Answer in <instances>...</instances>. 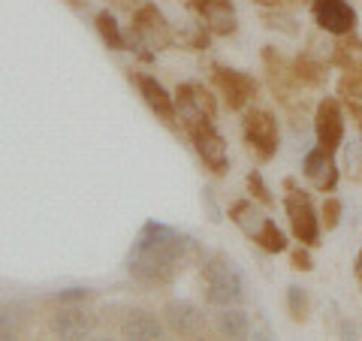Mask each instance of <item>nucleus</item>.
<instances>
[{
    "instance_id": "1",
    "label": "nucleus",
    "mask_w": 362,
    "mask_h": 341,
    "mask_svg": "<svg viewBox=\"0 0 362 341\" xmlns=\"http://www.w3.org/2000/svg\"><path fill=\"white\" fill-rule=\"evenodd\" d=\"M199 245L173 226L148 221L136 236L127 257V272L142 284H169L190 260H199Z\"/></svg>"
},
{
    "instance_id": "2",
    "label": "nucleus",
    "mask_w": 362,
    "mask_h": 341,
    "mask_svg": "<svg viewBox=\"0 0 362 341\" xmlns=\"http://www.w3.org/2000/svg\"><path fill=\"white\" fill-rule=\"evenodd\" d=\"M202 278H206V299L211 305H242L247 299V281L245 272L233 263L226 254H214L202 266Z\"/></svg>"
},
{
    "instance_id": "3",
    "label": "nucleus",
    "mask_w": 362,
    "mask_h": 341,
    "mask_svg": "<svg viewBox=\"0 0 362 341\" xmlns=\"http://www.w3.org/2000/svg\"><path fill=\"white\" fill-rule=\"evenodd\" d=\"M287 187H290V193L284 197V212H287V221H290V233L299 245L317 248L320 245V233H323L320 214H317L308 193L299 190L293 181H287Z\"/></svg>"
},
{
    "instance_id": "4",
    "label": "nucleus",
    "mask_w": 362,
    "mask_h": 341,
    "mask_svg": "<svg viewBox=\"0 0 362 341\" xmlns=\"http://www.w3.org/2000/svg\"><path fill=\"white\" fill-rule=\"evenodd\" d=\"M242 136L247 149L254 151L259 163H269L278 154L281 133H278V118L269 109H245L242 115Z\"/></svg>"
},
{
    "instance_id": "5",
    "label": "nucleus",
    "mask_w": 362,
    "mask_h": 341,
    "mask_svg": "<svg viewBox=\"0 0 362 341\" xmlns=\"http://www.w3.org/2000/svg\"><path fill=\"white\" fill-rule=\"evenodd\" d=\"M190 133V142H194V149L199 154V161L206 163L214 175H226V169H230V154H226V139L214 130L211 118H202L197 124H190L187 127Z\"/></svg>"
},
{
    "instance_id": "6",
    "label": "nucleus",
    "mask_w": 362,
    "mask_h": 341,
    "mask_svg": "<svg viewBox=\"0 0 362 341\" xmlns=\"http://www.w3.org/2000/svg\"><path fill=\"white\" fill-rule=\"evenodd\" d=\"M344 133H347V121H344V109L338 97H323L317 103L314 112V136L317 145L326 149L329 154H335L344 145Z\"/></svg>"
},
{
    "instance_id": "7",
    "label": "nucleus",
    "mask_w": 362,
    "mask_h": 341,
    "mask_svg": "<svg viewBox=\"0 0 362 341\" xmlns=\"http://www.w3.org/2000/svg\"><path fill=\"white\" fill-rule=\"evenodd\" d=\"M211 82L214 88L221 91L223 103L230 106L233 112H245L247 103L257 97V82L254 76H247L242 70H233V67H223V64H214L211 67Z\"/></svg>"
},
{
    "instance_id": "8",
    "label": "nucleus",
    "mask_w": 362,
    "mask_h": 341,
    "mask_svg": "<svg viewBox=\"0 0 362 341\" xmlns=\"http://www.w3.org/2000/svg\"><path fill=\"white\" fill-rule=\"evenodd\" d=\"M130 30H133V40L139 42V49H154V52H160V49H166V45L173 42V28L166 25V18H163L160 9L151 6V4L139 6V9L133 13Z\"/></svg>"
},
{
    "instance_id": "9",
    "label": "nucleus",
    "mask_w": 362,
    "mask_h": 341,
    "mask_svg": "<svg viewBox=\"0 0 362 341\" xmlns=\"http://www.w3.org/2000/svg\"><path fill=\"white\" fill-rule=\"evenodd\" d=\"M311 16L317 28L329 37H350L359 25V16L350 6V0H311Z\"/></svg>"
},
{
    "instance_id": "10",
    "label": "nucleus",
    "mask_w": 362,
    "mask_h": 341,
    "mask_svg": "<svg viewBox=\"0 0 362 341\" xmlns=\"http://www.w3.org/2000/svg\"><path fill=\"white\" fill-rule=\"evenodd\" d=\"M302 173H305V178H308L320 193H332L335 185H338L335 154L320 149V145H314V149L302 157Z\"/></svg>"
},
{
    "instance_id": "11",
    "label": "nucleus",
    "mask_w": 362,
    "mask_h": 341,
    "mask_svg": "<svg viewBox=\"0 0 362 341\" xmlns=\"http://www.w3.org/2000/svg\"><path fill=\"white\" fill-rule=\"evenodd\" d=\"M190 6L202 18V25L218 37H230V33L239 30V18H235L230 0H190Z\"/></svg>"
},
{
    "instance_id": "12",
    "label": "nucleus",
    "mask_w": 362,
    "mask_h": 341,
    "mask_svg": "<svg viewBox=\"0 0 362 341\" xmlns=\"http://www.w3.org/2000/svg\"><path fill=\"white\" fill-rule=\"evenodd\" d=\"M163 314H166L169 329L178 335H206V329H209L206 314L194 302H169Z\"/></svg>"
},
{
    "instance_id": "13",
    "label": "nucleus",
    "mask_w": 362,
    "mask_h": 341,
    "mask_svg": "<svg viewBox=\"0 0 362 341\" xmlns=\"http://www.w3.org/2000/svg\"><path fill=\"white\" fill-rule=\"evenodd\" d=\"M136 82H139V91H142L145 103L151 106L154 115L160 118L163 124H169V127H173L175 118H178V109H175V100L166 94V88H163L160 82H157L154 76H139Z\"/></svg>"
},
{
    "instance_id": "14",
    "label": "nucleus",
    "mask_w": 362,
    "mask_h": 341,
    "mask_svg": "<svg viewBox=\"0 0 362 341\" xmlns=\"http://www.w3.org/2000/svg\"><path fill=\"white\" fill-rule=\"evenodd\" d=\"M121 335L124 338H136V341H154V338H160L163 335V326L160 320L151 314V311H130L127 317H124V323H121Z\"/></svg>"
},
{
    "instance_id": "15",
    "label": "nucleus",
    "mask_w": 362,
    "mask_h": 341,
    "mask_svg": "<svg viewBox=\"0 0 362 341\" xmlns=\"http://www.w3.org/2000/svg\"><path fill=\"white\" fill-rule=\"evenodd\" d=\"M175 109H178V115L181 121H185V127H190V124H197L202 118H211L206 106H202V97H199V88L194 82H187V85H178L175 91Z\"/></svg>"
},
{
    "instance_id": "16",
    "label": "nucleus",
    "mask_w": 362,
    "mask_h": 341,
    "mask_svg": "<svg viewBox=\"0 0 362 341\" xmlns=\"http://www.w3.org/2000/svg\"><path fill=\"white\" fill-rule=\"evenodd\" d=\"M230 221L239 226L247 238H257L269 218L254 206V200H239V202H233V206H230Z\"/></svg>"
},
{
    "instance_id": "17",
    "label": "nucleus",
    "mask_w": 362,
    "mask_h": 341,
    "mask_svg": "<svg viewBox=\"0 0 362 341\" xmlns=\"http://www.w3.org/2000/svg\"><path fill=\"white\" fill-rule=\"evenodd\" d=\"M94 317L90 314H82V311H58L52 314V333H58L61 338H82L94 329Z\"/></svg>"
},
{
    "instance_id": "18",
    "label": "nucleus",
    "mask_w": 362,
    "mask_h": 341,
    "mask_svg": "<svg viewBox=\"0 0 362 341\" xmlns=\"http://www.w3.org/2000/svg\"><path fill=\"white\" fill-rule=\"evenodd\" d=\"M218 333L226 338H245L251 333V317H247V311L235 308V305H226L218 314Z\"/></svg>"
},
{
    "instance_id": "19",
    "label": "nucleus",
    "mask_w": 362,
    "mask_h": 341,
    "mask_svg": "<svg viewBox=\"0 0 362 341\" xmlns=\"http://www.w3.org/2000/svg\"><path fill=\"white\" fill-rule=\"evenodd\" d=\"M338 100H341V106L350 109V115L359 118L362 115V76L356 73H344L341 82H338Z\"/></svg>"
},
{
    "instance_id": "20",
    "label": "nucleus",
    "mask_w": 362,
    "mask_h": 341,
    "mask_svg": "<svg viewBox=\"0 0 362 341\" xmlns=\"http://www.w3.org/2000/svg\"><path fill=\"white\" fill-rule=\"evenodd\" d=\"M94 25H97V33L103 37V42L109 45L112 52H124V49H127V40H124V33H121V28H118V21H115V16H112L109 9L97 13Z\"/></svg>"
},
{
    "instance_id": "21",
    "label": "nucleus",
    "mask_w": 362,
    "mask_h": 341,
    "mask_svg": "<svg viewBox=\"0 0 362 341\" xmlns=\"http://www.w3.org/2000/svg\"><path fill=\"white\" fill-rule=\"evenodd\" d=\"M254 242L263 248L266 254H281V251H287V236H284V230L275 224V221H266V226L259 230V236L254 238Z\"/></svg>"
},
{
    "instance_id": "22",
    "label": "nucleus",
    "mask_w": 362,
    "mask_h": 341,
    "mask_svg": "<svg viewBox=\"0 0 362 341\" xmlns=\"http://www.w3.org/2000/svg\"><path fill=\"white\" fill-rule=\"evenodd\" d=\"M287 311H290V317L296 323H302L305 317H308V311H311V299H308V290H302V287H287Z\"/></svg>"
},
{
    "instance_id": "23",
    "label": "nucleus",
    "mask_w": 362,
    "mask_h": 341,
    "mask_svg": "<svg viewBox=\"0 0 362 341\" xmlns=\"http://www.w3.org/2000/svg\"><path fill=\"white\" fill-rule=\"evenodd\" d=\"M272 13H263V21H266V28L269 30H281V33H287V37H296L299 33V21L293 18L290 13H281V9L275 6H269Z\"/></svg>"
},
{
    "instance_id": "24",
    "label": "nucleus",
    "mask_w": 362,
    "mask_h": 341,
    "mask_svg": "<svg viewBox=\"0 0 362 341\" xmlns=\"http://www.w3.org/2000/svg\"><path fill=\"white\" fill-rule=\"evenodd\" d=\"M341 214H344L341 200H338V197H326L323 212H320V224L326 226V230H335V226L341 224Z\"/></svg>"
},
{
    "instance_id": "25",
    "label": "nucleus",
    "mask_w": 362,
    "mask_h": 341,
    "mask_svg": "<svg viewBox=\"0 0 362 341\" xmlns=\"http://www.w3.org/2000/svg\"><path fill=\"white\" fill-rule=\"evenodd\" d=\"M344 166L350 178H362V139L350 142L344 149Z\"/></svg>"
},
{
    "instance_id": "26",
    "label": "nucleus",
    "mask_w": 362,
    "mask_h": 341,
    "mask_svg": "<svg viewBox=\"0 0 362 341\" xmlns=\"http://www.w3.org/2000/svg\"><path fill=\"white\" fill-rule=\"evenodd\" d=\"M247 190L254 193V197L263 202V206H272V193H269V187H266V181H263V175H259V169H254V173H247Z\"/></svg>"
},
{
    "instance_id": "27",
    "label": "nucleus",
    "mask_w": 362,
    "mask_h": 341,
    "mask_svg": "<svg viewBox=\"0 0 362 341\" xmlns=\"http://www.w3.org/2000/svg\"><path fill=\"white\" fill-rule=\"evenodd\" d=\"M16 333H18L16 311L13 308H4V311H0V338H13Z\"/></svg>"
},
{
    "instance_id": "28",
    "label": "nucleus",
    "mask_w": 362,
    "mask_h": 341,
    "mask_svg": "<svg viewBox=\"0 0 362 341\" xmlns=\"http://www.w3.org/2000/svg\"><path fill=\"white\" fill-rule=\"evenodd\" d=\"M290 260H293V269H296V272H311L314 269V260H311L308 251H305V245H299L296 251H293Z\"/></svg>"
},
{
    "instance_id": "29",
    "label": "nucleus",
    "mask_w": 362,
    "mask_h": 341,
    "mask_svg": "<svg viewBox=\"0 0 362 341\" xmlns=\"http://www.w3.org/2000/svg\"><path fill=\"white\" fill-rule=\"evenodd\" d=\"M90 296V290H85V287H70V290H61L58 296V302H82V299H88Z\"/></svg>"
},
{
    "instance_id": "30",
    "label": "nucleus",
    "mask_w": 362,
    "mask_h": 341,
    "mask_svg": "<svg viewBox=\"0 0 362 341\" xmlns=\"http://www.w3.org/2000/svg\"><path fill=\"white\" fill-rule=\"evenodd\" d=\"M202 206L209 209V214H211L214 224L221 221V212H218V206H214V193H211V190H202Z\"/></svg>"
},
{
    "instance_id": "31",
    "label": "nucleus",
    "mask_w": 362,
    "mask_h": 341,
    "mask_svg": "<svg viewBox=\"0 0 362 341\" xmlns=\"http://www.w3.org/2000/svg\"><path fill=\"white\" fill-rule=\"evenodd\" d=\"M254 4H259V6H278L281 0H254Z\"/></svg>"
},
{
    "instance_id": "32",
    "label": "nucleus",
    "mask_w": 362,
    "mask_h": 341,
    "mask_svg": "<svg viewBox=\"0 0 362 341\" xmlns=\"http://www.w3.org/2000/svg\"><path fill=\"white\" fill-rule=\"evenodd\" d=\"M356 278L362 281V251H359V257H356Z\"/></svg>"
},
{
    "instance_id": "33",
    "label": "nucleus",
    "mask_w": 362,
    "mask_h": 341,
    "mask_svg": "<svg viewBox=\"0 0 362 341\" xmlns=\"http://www.w3.org/2000/svg\"><path fill=\"white\" fill-rule=\"evenodd\" d=\"M356 121H359V133H362V115H359V118H356Z\"/></svg>"
},
{
    "instance_id": "34",
    "label": "nucleus",
    "mask_w": 362,
    "mask_h": 341,
    "mask_svg": "<svg viewBox=\"0 0 362 341\" xmlns=\"http://www.w3.org/2000/svg\"><path fill=\"white\" fill-rule=\"evenodd\" d=\"M356 73H359V76H362V61H359V70H356Z\"/></svg>"
}]
</instances>
